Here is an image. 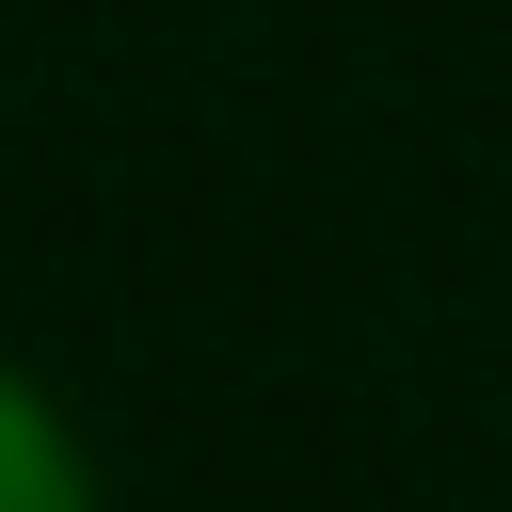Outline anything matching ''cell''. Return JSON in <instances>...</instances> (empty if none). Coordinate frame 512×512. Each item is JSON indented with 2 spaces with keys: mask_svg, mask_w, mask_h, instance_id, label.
I'll return each instance as SVG.
<instances>
[{
  "mask_svg": "<svg viewBox=\"0 0 512 512\" xmlns=\"http://www.w3.org/2000/svg\"><path fill=\"white\" fill-rule=\"evenodd\" d=\"M0 512H80V464H64V432L0 384Z\"/></svg>",
  "mask_w": 512,
  "mask_h": 512,
  "instance_id": "6da1fadb",
  "label": "cell"
}]
</instances>
